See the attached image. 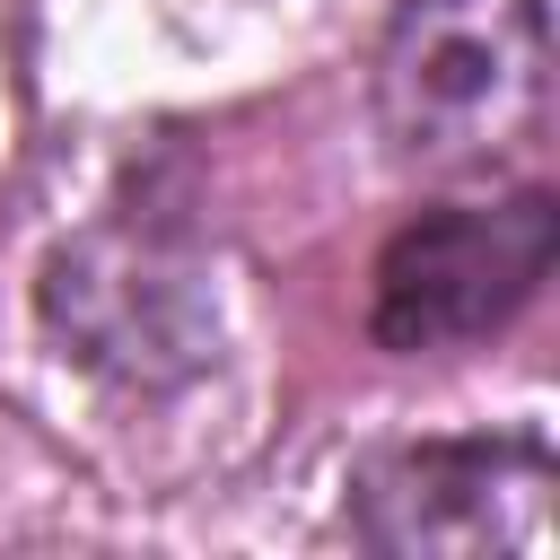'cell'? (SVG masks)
Segmentation results:
<instances>
[{"label":"cell","mask_w":560,"mask_h":560,"mask_svg":"<svg viewBox=\"0 0 560 560\" xmlns=\"http://www.w3.org/2000/svg\"><path fill=\"white\" fill-rule=\"evenodd\" d=\"M551 122L542 0H402L376 44V131L394 166L464 184L516 166Z\"/></svg>","instance_id":"1"},{"label":"cell","mask_w":560,"mask_h":560,"mask_svg":"<svg viewBox=\"0 0 560 560\" xmlns=\"http://www.w3.org/2000/svg\"><path fill=\"white\" fill-rule=\"evenodd\" d=\"M551 490L560 464L542 438H411L368 455L359 472V542L394 560H542L551 551Z\"/></svg>","instance_id":"2"},{"label":"cell","mask_w":560,"mask_h":560,"mask_svg":"<svg viewBox=\"0 0 560 560\" xmlns=\"http://www.w3.org/2000/svg\"><path fill=\"white\" fill-rule=\"evenodd\" d=\"M551 271V192L464 201L411 219L376 262V341L385 350H446L508 324Z\"/></svg>","instance_id":"3"}]
</instances>
